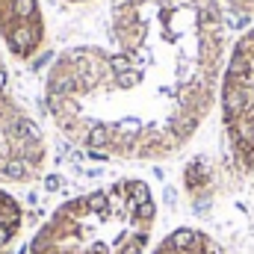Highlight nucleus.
Returning a JSON list of instances; mask_svg holds the SVG:
<instances>
[{
    "instance_id": "nucleus-3",
    "label": "nucleus",
    "mask_w": 254,
    "mask_h": 254,
    "mask_svg": "<svg viewBox=\"0 0 254 254\" xmlns=\"http://www.w3.org/2000/svg\"><path fill=\"white\" fill-rule=\"evenodd\" d=\"M222 130L228 154L240 172H254V27L243 33L222 71L219 83Z\"/></svg>"
},
{
    "instance_id": "nucleus-1",
    "label": "nucleus",
    "mask_w": 254,
    "mask_h": 254,
    "mask_svg": "<svg viewBox=\"0 0 254 254\" xmlns=\"http://www.w3.org/2000/svg\"><path fill=\"white\" fill-rule=\"evenodd\" d=\"M225 63L222 0H110V45L63 51L45 77V110L89 154L166 160L210 116Z\"/></svg>"
},
{
    "instance_id": "nucleus-9",
    "label": "nucleus",
    "mask_w": 254,
    "mask_h": 254,
    "mask_svg": "<svg viewBox=\"0 0 254 254\" xmlns=\"http://www.w3.org/2000/svg\"><path fill=\"white\" fill-rule=\"evenodd\" d=\"M65 3H89V0H65Z\"/></svg>"
},
{
    "instance_id": "nucleus-4",
    "label": "nucleus",
    "mask_w": 254,
    "mask_h": 254,
    "mask_svg": "<svg viewBox=\"0 0 254 254\" xmlns=\"http://www.w3.org/2000/svg\"><path fill=\"white\" fill-rule=\"evenodd\" d=\"M48 166V142L39 122L18 101L0 57V187L33 184Z\"/></svg>"
},
{
    "instance_id": "nucleus-8",
    "label": "nucleus",
    "mask_w": 254,
    "mask_h": 254,
    "mask_svg": "<svg viewBox=\"0 0 254 254\" xmlns=\"http://www.w3.org/2000/svg\"><path fill=\"white\" fill-rule=\"evenodd\" d=\"M228 6H234L237 12H243V15H249V18H254V0H225Z\"/></svg>"
},
{
    "instance_id": "nucleus-2",
    "label": "nucleus",
    "mask_w": 254,
    "mask_h": 254,
    "mask_svg": "<svg viewBox=\"0 0 254 254\" xmlns=\"http://www.w3.org/2000/svg\"><path fill=\"white\" fill-rule=\"evenodd\" d=\"M157 225V201L139 178L63 201L36 231L30 254H145Z\"/></svg>"
},
{
    "instance_id": "nucleus-6",
    "label": "nucleus",
    "mask_w": 254,
    "mask_h": 254,
    "mask_svg": "<svg viewBox=\"0 0 254 254\" xmlns=\"http://www.w3.org/2000/svg\"><path fill=\"white\" fill-rule=\"evenodd\" d=\"M151 254H225V252L210 234H204L198 228H178V231L166 234L154 246Z\"/></svg>"
},
{
    "instance_id": "nucleus-7",
    "label": "nucleus",
    "mask_w": 254,
    "mask_h": 254,
    "mask_svg": "<svg viewBox=\"0 0 254 254\" xmlns=\"http://www.w3.org/2000/svg\"><path fill=\"white\" fill-rule=\"evenodd\" d=\"M24 228V207L9 190L0 187V254H9Z\"/></svg>"
},
{
    "instance_id": "nucleus-5",
    "label": "nucleus",
    "mask_w": 254,
    "mask_h": 254,
    "mask_svg": "<svg viewBox=\"0 0 254 254\" xmlns=\"http://www.w3.org/2000/svg\"><path fill=\"white\" fill-rule=\"evenodd\" d=\"M48 36L42 0H0V42L15 60H33Z\"/></svg>"
}]
</instances>
